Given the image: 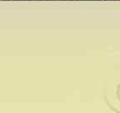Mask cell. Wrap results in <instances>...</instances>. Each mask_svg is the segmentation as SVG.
<instances>
[{
  "label": "cell",
  "mask_w": 120,
  "mask_h": 113,
  "mask_svg": "<svg viewBox=\"0 0 120 113\" xmlns=\"http://www.w3.org/2000/svg\"><path fill=\"white\" fill-rule=\"evenodd\" d=\"M107 1H112V0H107Z\"/></svg>",
  "instance_id": "6da1fadb"
}]
</instances>
